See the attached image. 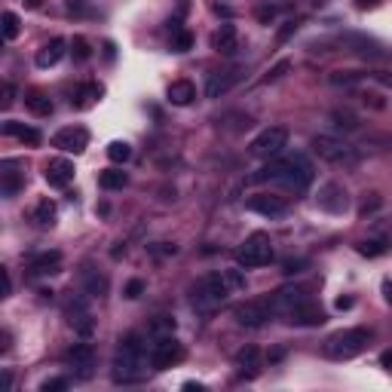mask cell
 <instances>
[{
  "label": "cell",
  "instance_id": "ac0fdd59",
  "mask_svg": "<svg viewBox=\"0 0 392 392\" xmlns=\"http://www.w3.org/2000/svg\"><path fill=\"white\" fill-rule=\"evenodd\" d=\"M68 52V43L61 37H52L50 43H43L37 50V56H34V61H37V68H56L61 59H65Z\"/></svg>",
  "mask_w": 392,
  "mask_h": 392
},
{
  "label": "cell",
  "instance_id": "2e32d148",
  "mask_svg": "<svg viewBox=\"0 0 392 392\" xmlns=\"http://www.w3.org/2000/svg\"><path fill=\"white\" fill-rule=\"evenodd\" d=\"M43 178H46L50 187H68V184L74 181V163L65 160V156H56V160L46 163Z\"/></svg>",
  "mask_w": 392,
  "mask_h": 392
},
{
  "label": "cell",
  "instance_id": "f907efd6",
  "mask_svg": "<svg viewBox=\"0 0 392 392\" xmlns=\"http://www.w3.org/2000/svg\"><path fill=\"white\" fill-rule=\"evenodd\" d=\"M25 3H28V6H40V3H43V0H25Z\"/></svg>",
  "mask_w": 392,
  "mask_h": 392
},
{
  "label": "cell",
  "instance_id": "d6a6232c",
  "mask_svg": "<svg viewBox=\"0 0 392 392\" xmlns=\"http://www.w3.org/2000/svg\"><path fill=\"white\" fill-rule=\"evenodd\" d=\"M19 31H22V22L16 12H3V40H16Z\"/></svg>",
  "mask_w": 392,
  "mask_h": 392
},
{
  "label": "cell",
  "instance_id": "30bf717a",
  "mask_svg": "<svg viewBox=\"0 0 392 392\" xmlns=\"http://www.w3.org/2000/svg\"><path fill=\"white\" fill-rule=\"evenodd\" d=\"M233 316H236L239 325L260 328V325H267V322H270L276 313H273L270 298H258V300H245V304H239L236 309H233Z\"/></svg>",
  "mask_w": 392,
  "mask_h": 392
},
{
  "label": "cell",
  "instance_id": "9a60e30c",
  "mask_svg": "<svg viewBox=\"0 0 392 392\" xmlns=\"http://www.w3.org/2000/svg\"><path fill=\"white\" fill-rule=\"evenodd\" d=\"M319 209L331 212V215H343V212L349 209V196H347V190H343L337 181L325 184V187L319 190Z\"/></svg>",
  "mask_w": 392,
  "mask_h": 392
},
{
  "label": "cell",
  "instance_id": "ffe728a7",
  "mask_svg": "<svg viewBox=\"0 0 392 392\" xmlns=\"http://www.w3.org/2000/svg\"><path fill=\"white\" fill-rule=\"evenodd\" d=\"M212 50L221 52V56H233V52L239 50L236 28H233V25H221V28L215 31V37H212Z\"/></svg>",
  "mask_w": 392,
  "mask_h": 392
},
{
  "label": "cell",
  "instance_id": "7a4b0ae2",
  "mask_svg": "<svg viewBox=\"0 0 392 392\" xmlns=\"http://www.w3.org/2000/svg\"><path fill=\"white\" fill-rule=\"evenodd\" d=\"M147 368H154L150 364V347L147 340H144L141 334H126L120 340V347H116L114 353V364H111V377L114 383H138L147 377Z\"/></svg>",
  "mask_w": 392,
  "mask_h": 392
},
{
  "label": "cell",
  "instance_id": "5bb4252c",
  "mask_svg": "<svg viewBox=\"0 0 392 392\" xmlns=\"http://www.w3.org/2000/svg\"><path fill=\"white\" fill-rule=\"evenodd\" d=\"M65 316H68V322H71L74 331H80L83 337L92 334L95 322H92V313H89V307H86V300H83V298H71V300H68Z\"/></svg>",
  "mask_w": 392,
  "mask_h": 392
},
{
  "label": "cell",
  "instance_id": "60d3db41",
  "mask_svg": "<svg viewBox=\"0 0 392 392\" xmlns=\"http://www.w3.org/2000/svg\"><path fill=\"white\" fill-rule=\"evenodd\" d=\"M273 16H276V6H267V3H260L258 6V19H260V22H273Z\"/></svg>",
  "mask_w": 392,
  "mask_h": 392
},
{
  "label": "cell",
  "instance_id": "836d02e7",
  "mask_svg": "<svg viewBox=\"0 0 392 392\" xmlns=\"http://www.w3.org/2000/svg\"><path fill=\"white\" fill-rule=\"evenodd\" d=\"M190 46H194V37H190L187 31L172 28V50H175V52H187Z\"/></svg>",
  "mask_w": 392,
  "mask_h": 392
},
{
  "label": "cell",
  "instance_id": "7402d4cb",
  "mask_svg": "<svg viewBox=\"0 0 392 392\" xmlns=\"http://www.w3.org/2000/svg\"><path fill=\"white\" fill-rule=\"evenodd\" d=\"M3 135H12V138H19L22 144H28V147H37L40 138H43L34 126H25V123H19V120H6L3 123Z\"/></svg>",
  "mask_w": 392,
  "mask_h": 392
},
{
  "label": "cell",
  "instance_id": "8d00e7d4",
  "mask_svg": "<svg viewBox=\"0 0 392 392\" xmlns=\"http://www.w3.org/2000/svg\"><path fill=\"white\" fill-rule=\"evenodd\" d=\"M71 52H74V59H77V61H86L89 56H92V50H89V43H86V37H74Z\"/></svg>",
  "mask_w": 392,
  "mask_h": 392
},
{
  "label": "cell",
  "instance_id": "ab89813d",
  "mask_svg": "<svg viewBox=\"0 0 392 392\" xmlns=\"http://www.w3.org/2000/svg\"><path fill=\"white\" fill-rule=\"evenodd\" d=\"M141 291H144V282L141 279H132V282H129V285H126V298H141Z\"/></svg>",
  "mask_w": 392,
  "mask_h": 392
},
{
  "label": "cell",
  "instance_id": "ee69618b",
  "mask_svg": "<svg viewBox=\"0 0 392 392\" xmlns=\"http://www.w3.org/2000/svg\"><path fill=\"white\" fill-rule=\"evenodd\" d=\"M294 28H298V25H294V22H288L285 28L279 31V43H285V40H288V37H291V34H294Z\"/></svg>",
  "mask_w": 392,
  "mask_h": 392
},
{
  "label": "cell",
  "instance_id": "cb8c5ba5",
  "mask_svg": "<svg viewBox=\"0 0 392 392\" xmlns=\"http://www.w3.org/2000/svg\"><path fill=\"white\" fill-rule=\"evenodd\" d=\"M194 99H196V86L190 83V80H175V83L169 86V101L172 105L187 107Z\"/></svg>",
  "mask_w": 392,
  "mask_h": 392
},
{
  "label": "cell",
  "instance_id": "6da1fadb",
  "mask_svg": "<svg viewBox=\"0 0 392 392\" xmlns=\"http://www.w3.org/2000/svg\"><path fill=\"white\" fill-rule=\"evenodd\" d=\"M313 178H316L313 163H309L304 154H288V156H273V163H267L264 169H258L254 175H249V181L251 184L276 181L288 190V194H307Z\"/></svg>",
  "mask_w": 392,
  "mask_h": 392
},
{
  "label": "cell",
  "instance_id": "b9f144b4",
  "mask_svg": "<svg viewBox=\"0 0 392 392\" xmlns=\"http://www.w3.org/2000/svg\"><path fill=\"white\" fill-rule=\"evenodd\" d=\"M304 264H307V260H285V264H282V270H285V273H298Z\"/></svg>",
  "mask_w": 392,
  "mask_h": 392
},
{
  "label": "cell",
  "instance_id": "8992f818",
  "mask_svg": "<svg viewBox=\"0 0 392 392\" xmlns=\"http://www.w3.org/2000/svg\"><path fill=\"white\" fill-rule=\"evenodd\" d=\"M313 150L325 163H337V166L359 160V154H355L353 144H347L343 138H334V135H316V138H313Z\"/></svg>",
  "mask_w": 392,
  "mask_h": 392
},
{
  "label": "cell",
  "instance_id": "9c48e42d",
  "mask_svg": "<svg viewBox=\"0 0 392 392\" xmlns=\"http://www.w3.org/2000/svg\"><path fill=\"white\" fill-rule=\"evenodd\" d=\"M307 300H313V294H309L307 288H300V285H291V288H279V291H273V294H270L273 313H276V316H282V319H291V316L298 313V309L304 307Z\"/></svg>",
  "mask_w": 392,
  "mask_h": 392
},
{
  "label": "cell",
  "instance_id": "e0dca14e",
  "mask_svg": "<svg viewBox=\"0 0 392 392\" xmlns=\"http://www.w3.org/2000/svg\"><path fill=\"white\" fill-rule=\"evenodd\" d=\"M233 368H236V374L243 377V380H254V377L260 374V353H258V347L239 349L236 359H233Z\"/></svg>",
  "mask_w": 392,
  "mask_h": 392
},
{
  "label": "cell",
  "instance_id": "5b68a950",
  "mask_svg": "<svg viewBox=\"0 0 392 392\" xmlns=\"http://www.w3.org/2000/svg\"><path fill=\"white\" fill-rule=\"evenodd\" d=\"M273 260V243L267 233H251L245 236V243L236 249V264L245 267V270H254V267H264Z\"/></svg>",
  "mask_w": 392,
  "mask_h": 392
},
{
  "label": "cell",
  "instance_id": "44dd1931",
  "mask_svg": "<svg viewBox=\"0 0 392 392\" xmlns=\"http://www.w3.org/2000/svg\"><path fill=\"white\" fill-rule=\"evenodd\" d=\"M16 166H19L16 160H3V172H0V178H3V181H0V194H3L6 199L16 196L19 190H22V184H25V178L19 175V172H12Z\"/></svg>",
  "mask_w": 392,
  "mask_h": 392
},
{
  "label": "cell",
  "instance_id": "8fae6325",
  "mask_svg": "<svg viewBox=\"0 0 392 392\" xmlns=\"http://www.w3.org/2000/svg\"><path fill=\"white\" fill-rule=\"evenodd\" d=\"M65 362L80 380H89V377H92V368H95V349L89 347V343H74V347L68 349Z\"/></svg>",
  "mask_w": 392,
  "mask_h": 392
},
{
  "label": "cell",
  "instance_id": "484cf974",
  "mask_svg": "<svg viewBox=\"0 0 392 392\" xmlns=\"http://www.w3.org/2000/svg\"><path fill=\"white\" fill-rule=\"evenodd\" d=\"M129 184V175L123 169H105L99 175V187L101 190H123Z\"/></svg>",
  "mask_w": 392,
  "mask_h": 392
},
{
  "label": "cell",
  "instance_id": "603a6c76",
  "mask_svg": "<svg viewBox=\"0 0 392 392\" xmlns=\"http://www.w3.org/2000/svg\"><path fill=\"white\" fill-rule=\"evenodd\" d=\"M288 322H291V325H322V322H325V309L316 304V300H307Z\"/></svg>",
  "mask_w": 392,
  "mask_h": 392
},
{
  "label": "cell",
  "instance_id": "e575fe53",
  "mask_svg": "<svg viewBox=\"0 0 392 392\" xmlns=\"http://www.w3.org/2000/svg\"><path fill=\"white\" fill-rule=\"evenodd\" d=\"M331 120H334L337 129H359V116H355L353 111H334Z\"/></svg>",
  "mask_w": 392,
  "mask_h": 392
},
{
  "label": "cell",
  "instance_id": "f546056e",
  "mask_svg": "<svg viewBox=\"0 0 392 392\" xmlns=\"http://www.w3.org/2000/svg\"><path fill=\"white\" fill-rule=\"evenodd\" d=\"M107 160L111 163H129L132 160V147L126 141H111L107 144Z\"/></svg>",
  "mask_w": 392,
  "mask_h": 392
},
{
  "label": "cell",
  "instance_id": "c3c4849f",
  "mask_svg": "<svg viewBox=\"0 0 392 392\" xmlns=\"http://www.w3.org/2000/svg\"><path fill=\"white\" fill-rule=\"evenodd\" d=\"M355 3H359V10H364V6H374L377 0H355Z\"/></svg>",
  "mask_w": 392,
  "mask_h": 392
},
{
  "label": "cell",
  "instance_id": "7dc6e473",
  "mask_svg": "<svg viewBox=\"0 0 392 392\" xmlns=\"http://www.w3.org/2000/svg\"><path fill=\"white\" fill-rule=\"evenodd\" d=\"M349 307H353V298H340V300H337V309H349Z\"/></svg>",
  "mask_w": 392,
  "mask_h": 392
},
{
  "label": "cell",
  "instance_id": "7bdbcfd3",
  "mask_svg": "<svg viewBox=\"0 0 392 392\" xmlns=\"http://www.w3.org/2000/svg\"><path fill=\"white\" fill-rule=\"evenodd\" d=\"M288 71V61H279V65L276 68H273V71H270V77H267V80H279L282 77V74H285Z\"/></svg>",
  "mask_w": 392,
  "mask_h": 392
},
{
  "label": "cell",
  "instance_id": "ba28073f",
  "mask_svg": "<svg viewBox=\"0 0 392 392\" xmlns=\"http://www.w3.org/2000/svg\"><path fill=\"white\" fill-rule=\"evenodd\" d=\"M181 359H184V347L175 340V334L154 337V343H150V364H154V371H166Z\"/></svg>",
  "mask_w": 392,
  "mask_h": 392
},
{
  "label": "cell",
  "instance_id": "681fc988",
  "mask_svg": "<svg viewBox=\"0 0 392 392\" xmlns=\"http://www.w3.org/2000/svg\"><path fill=\"white\" fill-rule=\"evenodd\" d=\"M383 291H386V300L392 304V285H386V288H383Z\"/></svg>",
  "mask_w": 392,
  "mask_h": 392
},
{
  "label": "cell",
  "instance_id": "f6af8a7d",
  "mask_svg": "<svg viewBox=\"0 0 392 392\" xmlns=\"http://www.w3.org/2000/svg\"><path fill=\"white\" fill-rule=\"evenodd\" d=\"M12 95H16V89H12V86H6V89H3V107H10L12 101H16V99H12Z\"/></svg>",
  "mask_w": 392,
  "mask_h": 392
},
{
  "label": "cell",
  "instance_id": "52a82bcc",
  "mask_svg": "<svg viewBox=\"0 0 392 392\" xmlns=\"http://www.w3.org/2000/svg\"><path fill=\"white\" fill-rule=\"evenodd\" d=\"M288 144V129L282 126H270L264 129L260 135H254L251 144H249V154L258 156V160H273V156L282 154V147Z\"/></svg>",
  "mask_w": 392,
  "mask_h": 392
},
{
  "label": "cell",
  "instance_id": "7c38bea8",
  "mask_svg": "<svg viewBox=\"0 0 392 392\" xmlns=\"http://www.w3.org/2000/svg\"><path fill=\"white\" fill-rule=\"evenodd\" d=\"M52 147L65 150V154H83L89 147V132L83 126H65L52 135Z\"/></svg>",
  "mask_w": 392,
  "mask_h": 392
},
{
  "label": "cell",
  "instance_id": "f35d334b",
  "mask_svg": "<svg viewBox=\"0 0 392 392\" xmlns=\"http://www.w3.org/2000/svg\"><path fill=\"white\" fill-rule=\"evenodd\" d=\"M61 389H68L65 377H50V380L40 383V392H61Z\"/></svg>",
  "mask_w": 392,
  "mask_h": 392
},
{
  "label": "cell",
  "instance_id": "d590c367",
  "mask_svg": "<svg viewBox=\"0 0 392 392\" xmlns=\"http://www.w3.org/2000/svg\"><path fill=\"white\" fill-rule=\"evenodd\" d=\"M150 334L154 337H163V334H175V322L169 316H156V322L150 325Z\"/></svg>",
  "mask_w": 392,
  "mask_h": 392
},
{
  "label": "cell",
  "instance_id": "74e56055",
  "mask_svg": "<svg viewBox=\"0 0 392 392\" xmlns=\"http://www.w3.org/2000/svg\"><path fill=\"white\" fill-rule=\"evenodd\" d=\"M224 276H227V282H230V288H233V291H239V288H245V276H243V270H236V267H230V270H224Z\"/></svg>",
  "mask_w": 392,
  "mask_h": 392
},
{
  "label": "cell",
  "instance_id": "d6986e66",
  "mask_svg": "<svg viewBox=\"0 0 392 392\" xmlns=\"http://www.w3.org/2000/svg\"><path fill=\"white\" fill-rule=\"evenodd\" d=\"M59 267H61V251H43L37 258H31L28 270L31 276H52V273H59Z\"/></svg>",
  "mask_w": 392,
  "mask_h": 392
},
{
  "label": "cell",
  "instance_id": "83f0119b",
  "mask_svg": "<svg viewBox=\"0 0 392 392\" xmlns=\"http://www.w3.org/2000/svg\"><path fill=\"white\" fill-rule=\"evenodd\" d=\"M31 218L40 227H52V224H56V203H52V199H40V203L34 205Z\"/></svg>",
  "mask_w": 392,
  "mask_h": 392
},
{
  "label": "cell",
  "instance_id": "4dcf8cb0",
  "mask_svg": "<svg viewBox=\"0 0 392 392\" xmlns=\"http://www.w3.org/2000/svg\"><path fill=\"white\" fill-rule=\"evenodd\" d=\"M386 239H364V243H359V254H364V258H380V254H386Z\"/></svg>",
  "mask_w": 392,
  "mask_h": 392
},
{
  "label": "cell",
  "instance_id": "f1b7e54d",
  "mask_svg": "<svg viewBox=\"0 0 392 392\" xmlns=\"http://www.w3.org/2000/svg\"><path fill=\"white\" fill-rule=\"evenodd\" d=\"M105 291H107V279L99 276V273L83 270V294H89V298H101Z\"/></svg>",
  "mask_w": 392,
  "mask_h": 392
},
{
  "label": "cell",
  "instance_id": "bcb514c9",
  "mask_svg": "<svg viewBox=\"0 0 392 392\" xmlns=\"http://www.w3.org/2000/svg\"><path fill=\"white\" fill-rule=\"evenodd\" d=\"M380 364H383L386 371H392V349H386V353L380 355Z\"/></svg>",
  "mask_w": 392,
  "mask_h": 392
},
{
  "label": "cell",
  "instance_id": "1f68e13d",
  "mask_svg": "<svg viewBox=\"0 0 392 392\" xmlns=\"http://www.w3.org/2000/svg\"><path fill=\"white\" fill-rule=\"evenodd\" d=\"M77 107H89V105H95V99H101V86H95V83H86L83 89L77 92Z\"/></svg>",
  "mask_w": 392,
  "mask_h": 392
},
{
  "label": "cell",
  "instance_id": "4fadbf2b",
  "mask_svg": "<svg viewBox=\"0 0 392 392\" xmlns=\"http://www.w3.org/2000/svg\"><path fill=\"white\" fill-rule=\"evenodd\" d=\"M245 209L258 212V215H264V218H282V215H288L285 196H273V194H258V196L245 199Z\"/></svg>",
  "mask_w": 392,
  "mask_h": 392
},
{
  "label": "cell",
  "instance_id": "d4e9b609",
  "mask_svg": "<svg viewBox=\"0 0 392 392\" xmlns=\"http://www.w3.org/2000/svg\"><path fill=\"white\" fill-rule=\"evenodd\" d=\"M236 83V71H218L209 77V86H205V95L209 99H221V95Z\"/></svg>",
  "mask_w": 392,
  "mask_h": 392
},
{
  "label": "cell",
  "instance_id": "277c9868",
  "mask_svg": "<svg viewBox=\"0 0 392 392\" xmlns=\"http://www.w3.org/2000/svg\"><path fill=\"white\" fill-rule=\"evenodd\" d=\"M371 343V331L368 328H343V331L331 334L325 340V355L334 362H349L355 355H362Z\"/></svg>",
  "mask_w": 392,
  "mask_h": 392
},
{
  "label": "cell",
  "instance_id": "4316f807",
  "mask_svg": "<svg viewBox=\"0 0 392 392\" xmlns=\"http://www.w3.org/2000/svg\"><path fill=\"white\" fill-rule=\"evenodd\" d=\"M25 107H28L31 114H37V116H50L52 114V99L50 95H43V92H28L25 95Z\"/></svg>",
  "mask_w": 392,
  "mask_h": 392
},
{
  "label": "cell",
  "instance_id": "3957f363",
  "mask_svg": "<svg viewBox=\"0 0 392 392\" xmlns=\"http://www.w3.org/2000/svg\"><path fill=\"white\" fill-rule=\"evenodd\" d=\"M233 294L230 282H227L224 270H215V273H205L199 282L190 285V304H194L199 313H212L224 304L227 298Z\"/></svg>",
  "mask_w": 392,
  "mask_h": 392
}]
</instances>
